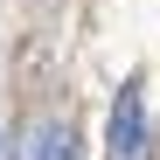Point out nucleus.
Returning <instances> with one entry per match:
<instances>
[{
    "label": "nucleus",
    "instance_id": "nucleus-1",
    "mask_svg": "<svg viewBox=\"0 0 160 160\" xmlns=\"http://www.w3.org/2000/svg\"><path fill=\"white\" fill-rule=\"evenodd\" d=\"M104 153H112V160H146V98H139V84H125V91L112 98Z\"/></svg>",
    "mask_w": 160,
    "mask_h": 160
},
{
    "label": "nucleus",
    "instance_id": "nucleus-2",
    "mask_svg": "<svg viewBox=\"0 0 160 160\" xmlns=\"http://www.w3.org/2000/svg\"><path fill=\"white\" fill-rule=\"evenodd\" d=\"M21 160H77V125H63V118L35 125L28 146H21Z\"/></svg>",
    "mask_w": 160,
    "mask_h": 160
}]
</instances>
